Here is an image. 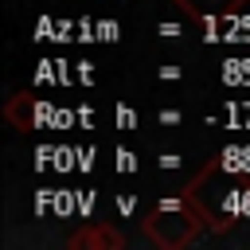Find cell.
I'll list each match as a JSON object with an SVG mask.
<instances>
[{"mask_svg": "<svg viewBox=\"0 0 250 250\" xmlns=\"http://www.w3.org/2000/svg\"><path fill=\"white\" fill-rule=\"evenodd\" d=\"M145 238L148 242H156V246H164V250H180V246H191L199 234H203V227H223V223H215L199 203H195V195L188 191V195H180V199H160L148 215H145Z\"/></svg>", "mask_w": 250, "mask_h": 250, "instance_id": "6da1fadb", "label": "cell"}, {"mask_svg": "<svg viewBox=\"0 0 250 250\" xmlns=\"http://www.w3.org/2000/svg\"><path fill=\"white\" fill-rule=\"evenodd\" d=\"M70 250H121L125 246V234L113 230L109 223H82L70 238H66Z\"/></svg>", "mask_w": 250, "mask_h": 250, "instance_id": "7a4b0ae2", "label": "cell"}, {"mask_svg": "<svg viewBox=\"0 0 250 250\" xmlns=\"http://www.w3.org/2000/svg\"><path fill=\"white\" fill-rule=\"evenodd\" d=\"M191 23H215L223 16H238L250 0H172Z\"/></svg>", "mask_w": 250, "mask_h": 250, "instance_id": "3957f363", "label": "cell"}, {"mask_svg": "<svg viewBox=\"0 0 250 250\" xmlns=\"http://www.w3.org/2000/svg\"><path fill=\"white\" fill-rule=\"evenodd\" d=\"M4 117L16 125V129H31V117H35V105H31V94L27 90H20V94H12V102L4 105Z\"/></svg>", "mask_w": 250, "mask_h": 250, "instance_id": "277c9868", "label": "cell"}]
</instances>
